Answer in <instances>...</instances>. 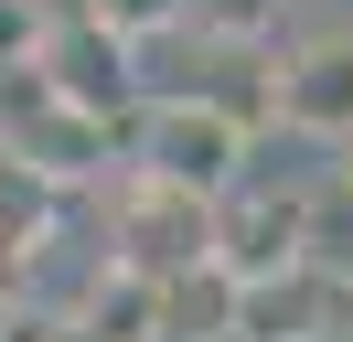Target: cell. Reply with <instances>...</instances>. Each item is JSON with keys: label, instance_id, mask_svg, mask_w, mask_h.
I'll return each mask as SVG.
<instances>
[{"label": "cell", "instance_id": "cell-1", "mask_svg": "<svg viewBox=\"0 0 353 342\" xmlns=\"http://www.w3.org/2000/svg\"><path fill=\"white\" fill-rule=\"evenodd\" d=\"M246 161H257V118H246L236 97H139L129 107V171H150V182H182L203 192V203H225V192L246 182Z\"/></svg>", "mask_w": 353, "mask_h": 342}, {"label": "cell", "instance_id": "cell-2", "mask_svg": "<svg viewBox=\"0 0 353 342\" xmlns=\"http://www.w3.org/2000/svg\"><path fill=\"white\" fill-rule=\"evenodd\" d=\"M108 235H118V268H139V278H193V268H214V203L182 192V182H150V171H118Z\"/></svg>", "mask_w": 353, "mask_h": 342}, {"label": "cell", "instance_id": "cell-3", "mask_svg": "<svg viewBox=\"0 0 353 342\" xmlns=\"http://www.w3.org/2000/svg\"><path fill=\"white\" fill-rule=\"evenodd\" d=\"M300 256H321V182L268 192L257 171H246L214 203V268L225 278H279V268H300Z\"/></svg>", "mask_w": 353, "mask_h": 342}, {"label": "cell", "instance_id": "cell-4", "mask_svg": "<svg viewBox=\"0 0 353 342\" xmlns=\"http://www.w3.org/2000/svg\"><path fill=\"white\" fill-rule=\"evenodd\" d=\"M268 128L353 150V21H310V32L279 43V107H268Z\"/></svg>", "mask_w": 353, "mask_h": 342}, {"label": "cell", "instance_id": "cell-5", "mask_svg": "<svg viewBox=\"0 0 353 342\" xmlns=\"http://www.w3.org/2000/svg\"><path fill=\"white\" fill-rule=\"evenodd\" d=\"M343 299H353V268H332V256H300L279 278H236L225 342H321Z\"/></svg>", "mask_w": 353, "mask_h": 342}, {"label": "cell", "instance_id": "cell-6", "mask_svg": "<svg viewBox=\"0 0 353 342\" xmlns=\"http://www.w3.org/2000/svg\"><path fill=\"white\" fill-rule=\"evenodd\" d=\"M289 0H193V32L203 43H279Z\"/></svg>", "mask_w": 353, "mask_h": 342}, {"label": "cell", "instance_id": "cell-7", "mask_svg": "<svg viewBox=\"0 0 353 342\" xmlns=\"http://www.w3.org/2000/svg\"><path fill=\"white\" fill-rule=\"evenodd\" d=\"M86 21H108L118 43H150V32H182L193 21V0H75Z\"/></svg>", "mask_w": 353, "mask_h": 342}, {"label": "cell", "instance_id": "cell-8", "mask_svg": "<svg viewBox=\"0 0 353 342\" xmlns=\"http://www.w3.org/2000/svg\"><path fill=\"white\" fill-rule=\"evenodd\" d=\"M321 342H353V299H343V310H332V332H321Z\"/></svg>", "mask_w": 353, "mask_h": 342}]
</instances>
